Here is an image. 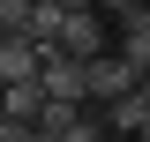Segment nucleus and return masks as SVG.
Returning a JSON list of instances; mask_svg holds the SVG:
<instances>
[{
  "label": "nucleus",
  "mask_w": 150,
  "mask_h": 142,
  "mask_svg": "<svg viewBox=\"0 0 150 142\" xmlns=\"http://www.w3.org/2000/svg\"><path fill=\"white\" fill-rule=\"evenodd\" d=\"M45 97H53V105H90V60L45 53Z\"/></svg>",
  "instance_id": "obj_1"
},
{
  "label": "nucleus",
  "mask_w": 150,
  "mask_h": 142,
  "mask_svg": "<svg viewBox=\"0 0 150 142\" xmlns=\"http://www.w3.org/2000/svg\"><path fill=\"white\" fill-rule=\"evenodd\" d=\"M135 90H143V75H135L120 53L90 60V105H98V112H105V105H120V97H135Z\"/></svg>",
  "instance_id": "obj_2"
},
{
  "label": "nucleus",
  "mask_w": 150,
  "mask_h": 142,
  "mask_svg": "<svg viewBox=\"0 0 150 142\" xmlns=\"http://www.w3.org/2000/svg\"><path fill=\"white\" fill-rule=\"evenodd\" d=\"M0 82H45V53H38L30 37H0Z\"/></svg>",
  "instance_id": "obj_3"
},
{
  "label": "nucleus",
  "mask_w": 150,
  "mask_h": 142,
  "mask_svg": "<svg viewBox=\"0 0 150 142\" xmlns=\"http://www.w3.org/2000/svg\"><path fill=\"white\" fill-rule=\"evenodd\" d=\"M60 53H75V60H105V15H98V8L68 15V30H60Z\"/></svg>",
  "instance_id": "obj_4"
},
{
  "label": "nucleus",
  "mask_w": 150,
  "mask_h": 142,
  "mask_svg": "<svg viewBox=\"0 0 150 142\" xmlns=\"http://www.w3.org/2000/svg\"><path fill=\"white\" fill-rule=\"evenodd\" d=\"M53 112V97H45V82H15L8 97H0V120H23V127H38Z\"/></svg>",
  "instance_id": "obj_5"
},
{
  "label": "nucleus",
  "mask_w": 150,
  "mask_h": 142,
  "mask_svg": "<svg viewBox=\"0 0 150 142\" xmlns=\"http://www.w3.org/2000/svg\"><path fill=\"white\" fill-rule=\"evenodd\" d=\"M120 60H128V67L150 82V22H143V15H135V22H120Z\"/></svg>",
  "instance_id": "obj_6"
},
{
  "label": "nucleus",
  "mask_w": 150,
  "mask_h": 142,
  "mask_svg": "<svg viewBox=\"0 0 150 142\" xmlns=\"http://www.w3.org/2000/svg\"><path fill=\"white\" fill-rule=\"evenodd\" d=\"M38 22V0H0V37H30Z\"/></svg>",
  "instance_id": "obj_7"
},
{
  "label": "nucleus",
  "mask_w": 150,
  "mask_h": 142,
  "mask_svg": "<svg viewBox=\"0 0 150 142\" xmlns=\"http://www.w3.org/2000/svg\"><path fill=\"white\" fill-rule=\"evenodd\" d=\"M68 142H112V127H105V120H98V112H83V120H75V127H68Z\"/></svg>",
  "instance_id": "obj_8"
},
{
  "label": "nucleus",
  "mask_w": 150,
  "mask_h": 142,
  "mask_svg": "<svg viewBox=\"0 0 150 142\" xmlns=\"http://www.w3.org/2000/svg\"><path fill=\"white\" fill-rule=\"evenodd\" d=\"M0 142H38V127H23V120H0Z\"/></svg>",
  "instance_id": "obj_9"
},
{
  "label": "nucleus",
  "mask_w": 150,
  "mask_h": 142,
  "mask_svg": "<svg viewBox=\"0 0 150 142\" xmlns=\"http://www.w3.org/2000/svg\"><path fill=\"white\" fill-rule=\"evenodd\" d=\"M143 105H150V82H143Z\"/></svg>",
  "instance_id": "obj_10"
},
{
  "label": "nucleus",
  "mask_w": 150,
  "mask_h": 142,
  "mask_svg": "<svg viewBox=\"0 0 150 142\" xmlns=\"http://www.w3.org/2000/svg\"><path fill=\"white\" fill-rule=\"evenodd\" d=\"M128 142H143V135H128Z\"/></svg>",
  "instance_id": "obj_11"
},
{
  "label": "nucleus",
  "mask_w": 150,
  "mask_h": 142,
  "mask_svg": "<svg viewBox=\"0 0 150 142\" xmlns=\"http://www.w3.org/2000/svg\"><path fill=\"white\" fill-rule=\"evenodd\" d=\"M143 22H150V8H143Z\"/></svg>",
  "instance_id": "obj_12"
},
{
  "label": "nucleus",
  "mask_w": 150,
  "mask_h": 142,
  "mask_svg": "<svg viewBox=\"0 0 150 142\" xmlns=\"http://www.w3.org/2000/svg\"><path fill=\"white\" fill-rule=\"evenodd\" d=\"M143 142H150V135H143Z\"/></svg>",
  "instance_id": "obj_13"
}]
</instances>
